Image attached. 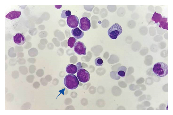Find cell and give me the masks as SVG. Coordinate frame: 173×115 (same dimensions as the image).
Wrapping results in <instances>:
<instances>
[{
    "mask_svg": "<svg viewBox=\"0 0 173 115\" xmlns=\"http://www.w3.org/2000/svg\"><path fill=\"white\" fill-rule=\"evenodd\" d=\"M154 73L157 76L163 77L168 74V66L165 63L159 62L156 63L152 69Z\"/></svg>",
    "mask_w": 173,
    "mask_h": 115,
    "instance_id": "obj_1",
    "label": "cell"
},
{
    "mask_svg": "<svg viewBox=\"0 0 173 115\" xmlns=\"http://www.w3.org/2000/svg\"><path fill=\"white\" fill-rule=\"evenodd\" d=\"M64 83L66 87L70 90L76 89L79 85V81L77 77L73 74L67 75L64 78Z\"/></svg>",
    "mask_w": 173,
    "mask_h": 115,
    "instance_id": "obj_2",
    "label": "cell"
},
{
    "mask_svg": "<svg viewBox=\"0 0 173 115\" xmlns=\"http://www.w3.org/2000/svg\"><path fill=\"white\" fill-rule=\"evenodd\" d=\"M122 28L119 24L116 23L113 24L108 29L107 32L109 37L113 40L117 38L121 34Z\"/></svg>",
    "mask_w": 173,
    "mask_h": 115,
    "instance_id": "obj_3",
    "label": "cell"
},
{
    "mask_svg": "<svg viewBox=\"0 0 173 115\" xmlns=\"http://www.w3.org/2000/svg\"><path fill=\"white\" fill-rule=\"evenodd\" d=\"M77 75L80 81L82 83H86L90 79L89 73L87 70L83 68H81L78 70Z\"/></svg>",
    "mask_w": 173,
    "mask_h": 115,
    "instance_id": "obj_4",
    "label": "cell"
},
{
    "mask_svg": "<svg viewBox=\"0 0 173 115\" xmlns=\"http://www.w3.org/2000/svg\"><path fill=\"white\" fill-rule=\"evenodd\" d=\"M86 48L84 44L81 41H77L74 46V50L75 53L79 55H86Z\"/></svg>",
    "mask_w": 173,
    "mask_h": 115,
    "instance_id": "obj_5",
    "label": "cell"
},
{
    "mask_svg": "<svg viewBox=\"0 0 173 115\" xmlns=\"http://www.w3.org/2000/svg\"><path fill=\"white\" fill-rule=\"evenodd\" d=\"M91 26L90 20L86 17L81 18L80 20L79 27L80 29L84 31L89 30Z\"/></svg>",
    "mask_w": 173,
    "mask_h": 115,
    "instance_id": "obj_6",
    "label": "cell"
},
{
    "mask_svg": "<svg viewBox=\"0 0 173 115\" xmlns=\"http://www.w3.org/2000/svg\"><path fill=\"white\" fill-rule=\"evenodd\" d=\"M79 23V19L75 15H71L67 18V24L71 28H74L77 27Z\"/></svg>",
    "mask_w": 173,
    "mask_h": 115,
    "instance_id": "obj_7",
    "label": "cell"
},
{
    "mask_svg": "<svg viewBox=\"0 0 173 115\" xmlns=\"http://www.w3.org/2000/svg\"><path fill=\"white\" fill-rule=\"evenodd\" d=\"M13 40L14 43L16 44L22 45L26 42V39L25 36L21 33H17L13 37Z\"/></svg>",
    "mask_w": 173,
    "mask_h": 115,
    "instance_id": "obj_8",
    "label": "cell"
},
{
    "mask_svg": "<svg viewBox=\"0 0 173 115\" xmlns=\"http://www.w3.org/2000/svg\"><path fill=\"white\" fill-rule=\"evenodd\" d=\"M71 33L72 35L77 39L82 38L84 35V33L80 30L78 27H77L72 29Z\"/></svg>",
    "mask_w": 173,
    "mask_h": 115,
    "instance_id": "obj_9",
    "label": "cell"
},
{
    "mask_svg": "<svg viewBox=\"0 0 173 115\" xmlns=\"http://www.w3.org/2000/svg\"><path fill=\"white\" fill-rule=\"evenodd\" d=\"M21 14L20 11H12L9 13L5 17L11 20L18 18Z\"/></svg>",
    "mask_w": 173,
    "mask_h": 115,
    "instance_id": "obj_10",
    "label": "cell"
},
{
    "mask_svg": "<svg viewBox=\"0 0 173 115\" xmlns=\"http://www.w3.org/2000/svg\"><path fill=\"white\" fill-rule=\"evenodd\" d=\"M78 70L77 66L73 64H68L66 68V71L68 74H75L77 72Z\"/></svg>",
    "mask_w": 173,
    "mask_h": 115,
    "instance_id": "obj_11",
    "label": "cell"
},
{
    "mask_svg": "<svg viewBox=\"0 0 173 115\" xmlns=\"http://www.w3.org/2000/svg\"><path fill=\"white\" fill-rule=\"evenodd\" d=\"M167 18L163 17L162 18L161 20L159 22V26L160 28L168 30V23L167 22Z\"/></svg>",
    "mask_w": 173,
    "mask_h": 115,
    "instance_id": "obj_12",
    "label": "cell"
},
{
    "mask_svg": "<svg viewBox=\"0 0 173 115\" xmlns=\"http://www.w3.org/2000/svg\"><path fill=\"white\" fill-rule=\"evenodd\" d=\"M126 67L123 66L119 67L117 69V73L118 75L121 77H124L125 76L127 71Z\"/></svg>",
    "mask_w": 173,
    "mask_h": 115,
    "instance_id": "obj_13",
    "label": "cell"
},
{
    "mask_svg": "<svg viewBox=\"0 0 173 115\" xmlns=\"http://www.w3.org/2000/svg\"><path fill=\"white\" fill-rule=\"evenodd\" d=\"M162 18V16L160 14L155 12L151 18V20L155 22V23H157L159 22Z\"/></svg>",
    "mask_w": 173,
    "mask_h": 115,
    "instance_id": "obj_14",
    "label": "cell"
},
{
    "mask_svg": "<svg viewBox=\"0 0 173 115\" xmlns=\"http://www.w3.org/2000/svg\"><path fill=\"white\" fill-rule=\"evenodd\" d=\"M71 14L70 11L69 10H64L62 11L61 17L63 18H66L70 16Z\"/></svg>",
    "mask_w": 173,
    "mask_h": 115,
    "instance_id": "obj_15",
    "label": "cell"
},
{
    "mask_svg": "<svg viewBox=\"0 0 173 115\" xmlns=\"http://www.w3.org/2000/svg\"><path fill=\"white\" fill-rule=\"evenodd\" d=\"M76 39L73 37L69 38L67 41V45L69 47L71 48H73L76 41Z\"/></svg>",
    "mask_w": 173,
    "mask_h": 115,
    "instance_id": "obj_16",
    "label": "cell"
},
{
    "mask_svg": "<svg viewBox=\"0 0 173 115\" xmlns=\"http://www.w3.org/2000/svg\"><path fill=\"white\" fill-rule=\"evenodd\" d=\"M95 65L97 66H102L103 64V61L100 57H98L95 60Z\"/></svg>",
    "mask_w": 173,
    "mask_h": 115,
    "instance_id": "obj_17",
    "label": "cell"
}]
</instances>
